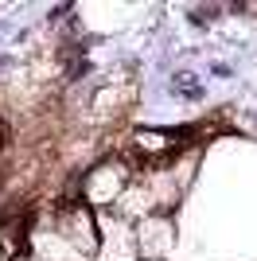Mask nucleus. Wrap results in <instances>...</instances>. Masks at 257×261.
<instances>
[{"mask_svg":"<svg viewBox=\"0 0 257 261\" xmlns=\"http://www.w3.org/2000/svg\"><path fill=\"white\" fill-rule=\"evenodd\" d=\"M137 172L140 168L133 156H97L78 179V199L94 211H113L117 199L133 187Z\"/></svg>","mask_w":257,"mask_h":261,"instance_id":"1","label":"nucleus"},{"mask_svg":"<svg viewBox=\"0 0 257 261\" xmlns=\"http://www.w3.org/2000/svg\"><path fill=\"white\" fill-rule=\"evenodd\" d=\"M23 250L35 261H90L63 230L55 226L51 215H39L32 222H23Z\"/></svg>","mask_w":257,"mask_h":261,"instance_id":"2","label":"nucleus"},{"mask_svg":"<svg viewBox=\"0 0 257 261\" xmlns=\"http://www.w3.org/2000/svg\"><path fill=\"white\" fill-rule=\"evenodd\" d=\"M97 230H101V246H97V261H140L137 246V226L125 222L113 211H97Z\"/></svg>","mask_w":257,"mask_h":261,"instance_id":"3","label":"nucleus"},{"mask_svg":"<svg viewBox=\"0 0 257 261\" xmlns=\"http://www.w3.org/2000/svg\"><path fill=\"white\" fill-rule=\"evenodd\" d=\"M137 246H140V261H164L175 250V215H148L144 222H137Z\"/></svg>","mask_w":257,"mask_h":261,"instance_id":"4","label":"nucleus"},{"mask_svg":"<svg viewBox=\"0 0 257 261\" xmlns=\"http://www.w3.org/2000/svg\"><path fill=\"white\" fill-rule=\"evenodd\" d=\"M12 261H35V257H32V253H28V250H23V253H16V257H12Z\"/></svg>","mask_w":257,"mask_h":261,"instance_id":"5","label":"nucleus"},{"mask_svg":"<svg viewBox=\"0 0 257 261\" xmlns=\"http://www.w3.org/2000/svg\"><path fill=\"white\" fill-rule=\"evenodd\" d=\"M0 261H12V257H8V250H4V246H0Z\"/></svg>","mask_w":257,"mask_h":261,"instance_id":"6","label":"nucleus"}]
</instances>
